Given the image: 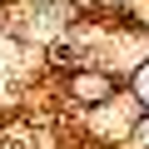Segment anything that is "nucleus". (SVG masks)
<instances>
[{"instance_id":"obj_1","label":"nucleus","mask_w":149,"mask_h":149,"mask_svg":"<svg viewBox=\"0 0 149 149\" xmlns=\"http://www.w3.org/2000/svg\"><path fill=\"white\" fill-rule=\"evenodd\" d=\"M0 149H40V144L25 119H10V124H0Z\"/></svg>"},{"instance_id":"obj_2","label":"nucleus","mask_w":149,"mask_h":149,"mask_svg":"<svg viewBox=\"0 0 149 149\" xmlns=\"http://www.w3.org/2000/svg\"><path fill=\"white\" fill-rule=\"evenodd\" d=\"M95 15H104V25H124V30H139V20H134L124 5H95Z\"/></svg>"},{"instance_id":"obj_3","label":"nucleus","mask_w":149,"mask_h":149,"mask_svg":"<svg viewBox=\"0 0 149 149\" xmlns=\"http://www.w3.org/2000/svg\"><path fill=\"white\" fill-rule=\"evenodd\" d=\"M55 65H80V50H70V45H60V50H55Z\"/></svg>"}]
</instances>
